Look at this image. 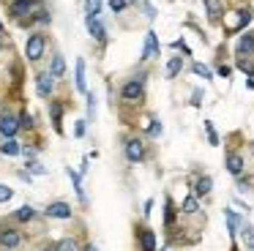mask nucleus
Wrapping results in <instances>:
<instances>
[{
	"label": "nucleus",
	"mask_w": 254,
	"mask_h": 251,
	"mask_svg": "<svg viewBox=\"0 0 254 251\" xmlns=\"http://www.w3.org/2000/svg\"><path fill=\"white\" fill-rule=\"evenodd\" d=\"M126 158L131 164H139V161H145V156H148V150H145V142L139 139V136H128L126 139Z\"/></svg>",
	"instance_id": "20e7f679"
},
{
	"label": "nucleus",
	"mask_w": 254,
	"mask_h": 251,
	"mask_svg": "<svg viewBox=\"0 0 254 251\" xmlns=\"http://www.w3.org/2000/svg\"><path fill=\"white\" fill-rule=\"evenodd\" d=\"M235 14H238V22H235V33H238V30H243V27H246L249 22L254 19V11H252V8H243V11H235Z\"/></svg>",
	"instance_id": "5701e85b"
},
{
	"label": "nucleus",
	"mask_w": 254,
	"mask_h": 251,
	"mask_svg": "<svg viewBox=\"0 0 254 251\" xmlns=\"http://www.w3.org/2000/svg\"><path fill=\"white\" fill-rule=\"evenodd\" d=\"M0 246L6 251L17 249V246H22V235H19L17 229H3V232H0Z\"/></svg>",
	"instance_id": "9d476101"
},
{
	"label": "nucleus",
	"mask_w": 254,
	"mask_h": 251,
	"mask_svg": "<svg viewBox=\"0 0 254 251\" xmlns=\"http://www.w3.org/2000/svg\"><path fill=\"white\" fill-rule=\"evenodd\" d=\"M224 167H227V172H230L232 178H238V175H243V172H246V158H243L241 153H227Z\"/></svg>",
	"instance_id": "6e6552de"
},
{
	"label": "nucleus",
	"mask_w": 254,
	"mask_h": 251,
	"mask_svg": "<svg viewBox=\"0 0 254 251\" xmlns=\"http://www.w3.org/2000/svg\"><path fill=\"white\" fill-rule=\"evenodd\" d=\"M164 224H167V227H172V224H175V207H172L170 196H167V202H164Z\"/></svg>",
	"instance_id": "c85d7f7f"
},
{
	"label": "nucleus",
	"mask_w": 254,
	"mask_h": 251,
	"mask_svg": "<svg viewBox=\"0 0 254 251\" xmlns=\"http://www.w3.org/2000/svg\"><path fill=\"white\" fill-rule=\"evenodd\" d=\"M88 251H96V246H88Z\"/></svg>",
	"instance_id": "09e8293b"
},
{
	"label": "nucleus",
	"mask_w": 254,
	"mask_h": 251,
	"mask_svg": "<svg viewBox=\"0 0 254 251\" xmlns=\"http://www.w3.org/2000/svg\"><path fill=\"white\" fill-rule=\"evenodd\" d=\"M0 36H3V22H0Z\"/></svg>",
	"instance_id": "8fccbe9b"
},
{
	"label": "nucleus",
	"mask_w": 254,
	"mask_h": 251,
	"mask_svg": "<svg viewBox=\"0 0 254 251\" xmlns=\"http://www.w3.org/2000/svg\"><path fill=\"white\" fill-rule=\"evenodd\" d=\"M246 85H249V90H254V76H249V82H246Z\"/></svg>",
	"instance_id": "49530a36"
},
{
	"label": "nucleus",
	"mask_w": 254,
	"mask_h": 251,
	"mask_svg": "<svg viewBox=\"0 0 254 251\" xmlns=\"http://www.w3.org/2000/svg\"><path fill=\"white\" fill-rule=\"evenodd\" d=\"M33 22H39V25H50V22H52L50 11H47V8H39V11L33 14Z\"/></svg>",
	"instance_id": "c756f323"
},
{
	"label": "nucleus",
	"mask_w": 254,
	"mask_h": 251,
	"mask_svg": "<svg viewBox=\"0 0 254 251\" xmlns=\"http://www.w3.org/2000/svg\"><path fill=\"white\" fill-rule=\"evenodd\" d=\"M93 115H96V93L88 90V118L93 120Z\"/></svg>",
	"instance_id": "72a5a7b5"
},
{
	"label": "nucleus",
	"mask_w": 254,
	"mask_h": 251,
	"mask_svg": "<svg viewBox=\"0 0 254 251\" xmlns=\"http://www.w3.org/2000/svg\"><path fill=\"white\" fill-rule=\"evenodd\" d=\"M238 191H249V188H254V178H246V175H238Z\"/></svg>",
	"instance_id": "7c9ffc66"
},
{
	"label": "nucleus",
	"mask_w": 254,
	"mask_h": 251,
	"mask_svg": "<svg viewBox=\"0 0 254 251\" xmlns=\"http://www.w3.org/2000/svg\"><path fill=\"white\" fill-rule=\"evenodd\" d=\"M199 101H202V87H197L191 93V107H199Z\"/></svg>",
	"instance_id": "a19ab883"
},
{
	"label": "nucleus",
	"mask_w": 254,
	"mask_h": 251,
	"mask_svg": "<svg viewBox=\"0 0 254 251\" xmlns=\"http://www.w3.org/2000/svg\"><path fill=\"white\" fill-rule=\"evenodd\" d=\"M85 120H77V128H74V136H85Z\"/></svg>",
	"instance_id": "79ce46f5"
},
{
	"label": "nucleus",
	"mask_w": 254,
	"mask_h": 251,
	"mask_svg": "<svg viewBox=\"0 0 254 251\" xmlns=\"http://www.w3.org/2000/svg\"><path fill=\"white\" fill-rule=\"evenodd\" d=\"M216 71H219L221 76H230V74H232V68H230V65H224V63H219V65H216Z\"/></svg>",
	"instance_id": "c03bdc74"
},
{
	"label": "nucleus",
	"mask_w": 254,
	"mask_h": 251,
	"mask_svg": "<svg viewBox=\"0 0 254 251\" xmlns=\"http://www.w3.org/2000/svg\"><path fill=\"white\" fill-rule=\"evenodd\" d=\"M139 5H142V11H145V16H148V19H156V8L148 3V0H142Z\"/></svg>",
	"instance_id": "4c0bfd02"
},
{
	"label": "nucleus",
	"mask_w": 254,
	"mask_h": 251,
	"mask_svg": "<svg viewBox=\"0 0 254 251\" xmlns=\"http://www.w3.org/2000/svg\"><path fill=\"white\" fill-rule=\"evenodd\" d=\"M50 74L55 76V79H61V76H66V60H63V55H52L50 60Z\"/></svg>",
	"instance_id": "f3484780"
},
{
	"label": "nucleus",
	"mask_w": 254,
	"mask_h": 251,
	"mask_svg": "<svg viewBox=\"0 0 254 251\" xmlns=\"http://www.w3.org/2000/svg\"><path fill=\"white\" fill-rule=\"evenodd\" d=\"M19 126H22V128H33V118H30L28 112H22L19 115Z\"/></svg>",
	"instance_id": "ea45409f"
},
{
	"label": "nucleus",
	"mask_w": 254,
	"mask_h": 251,
	"mask_svg": "<svg viewBox=\"0 0 254 251\" xmlns=\"http://www.w3.org/2000/svg\"><path fill=\"white\" fill-rule=\"evenodd\" d=\"M63 107H66L63 101H52V104H50V115H52V123H55V131H63V126H61Z\"/></svg>",
	"instance_id": "aec40b11"
},
{
	"label": "nucleus",
	"mask_w": 254,
	"mask_h": 251,
	"mask_svg": "<svg viewBox=\"0 0 254 251\" xmlns=\"http://www.w3.org/2000/svg\"><path fill=\"white\" fill-rule=\"evenodd\" d=\"M55 251H79V243L74 238H63L55 243Z\"/></svg>",
	"instance_id": "bb28decb"
},
{
	"label": "nucleus",
	"mask_w": 254,
	"mask_h": 251,
	"mask_svg": "<svg viewBox=\"0 0 254 251\" xmlns=\"http://www.w3.org/2000/svg\"><path fill=\"white\" fill-rule=\"evenodd\" d=\"M202 3H205V11H208V19L213 22V25L221 22V5L216 3V0H202Z\"/></svg>",
	"instance_id": "6ab92c4d"
},
{
	"label": "nucleus",
	"mask_w": 254,
	"mask_h": 251,
	"mask_svg": "<svg viewBox=\"0 0 254 251\" xmlns=\"http://www.w3.org/2000/svg\"><path fill=\"white\" fill-rule=\"evenodd\" d=\"M241 238L246 240L249 251H254V227H252V224H246V221H243V227H241Z\"/></svg>",
	"instance_id": "a878e982"
},
{
	"label": "nucleus",
	"mask_w": 254,
	"mask_h": 251,
	"mask_svg": "<svg viewBox=\"0 0 254 251\" xmlns=\"http://www.w3.org/2000/svg\"><path fill=\"white\" fill-rule=\"evenodd\" d=\"M44 213L50 218H71V205L68 202H50Z\"/></svg>",
	"instance_id": "9b49d317"
},
{
	"label": "nucleus",
	"mask_w": 254,
	"mask_h": 251,
	"mask_svg": "<svg viewBox=\"0 0 254 251\" xmlns=\"http://www.w3.org/2000/svg\"><path fill=\"white\" fill-rule=\"evenodd\" d=\"M44 52H47L44 33H33V36H28V41H25V58H28L30 63H39V60L44 58Z\"/></svg>",
	"instance_id": "7ed1b4c3"
},
{
	"label": "nucleus",
	"mask_w": 254,
	"mask_h": 251,
	"mask_svg": "<svg viewBox=\"0 0 254 251\" xmlns=\"http://www.w3.org/2000/svg\"><path fill=\"white\" fill-rule=\"evenodd\" d=\"M33 216H36V210L30 205H22V207H17L14 210V218H17L19 224H25V221H33Z\"/></svg>",
	"instance_id": "4be33fe9"
},
{
	"label": "nucleus",
	"mask_w": 254,
	"mask_h": 251,
	"mask_svg": "<svg viewBox=\"0 0 254 251\" xmlns=\"http://www.w3.org/2000/svg\"><path fill=\"white\" fill-rule=\"evenodd\" d=\"M205 131H208V142H210V145H219V134H216V128H213L210 120H205Z\"/></svg>",
	"instance_id": "2f4dec72"
},
{
	"label": "nucleus",
	"mask_w": 254,
	"mask_h": 251,
	"mask_svg": "<svg viewBox=\"0 0 254 251\" xmlns=\"http://www.w3.org/2000/svg\"><path fill=\"white\" fill-rule=\"evenodd\" d=\"M39 8H41V0H11V3H8V14H11L22 27L33 25V14Z\"/></svg>",
	"instance_id": "f257e3e1"
},
{
	"label": "nucleus",
	"mask_w": 254,
	"mask_h": 251,
	"mask_svg": "<svg viewBox=\"0 0 254 251\" xmlns=\"http://www.w3.org/2000/svg\"><path fill=\"white\" fill-rule=\"evenodd\" d=\"M101 0H85V19H93V16L101 14Z\"/></svg>",
	"instance_id": "393cba45"
},
{
	"label": "nucleus",
	"mask_w": 254,
	"mask_h": 251,
	"mask_svg": "<svg viewBox=\"0 0 254 251\" xmlns=\"http://www.w3.org/2000/svg\"><path fill=\"white\" fill-rule=\"evenodd\" d=\"M0 49H3V36H0Z\"/></svg>",
	"instance_id": "3c124183"
},
{
	"label": "nucleus",
	"mask_w": 254,
	"mask_h": 251,
	"mask_svg": "<svg viewBox=\"0 0 254 251\" xmlns=\"http://www.w3.org/2000/svg\"><path fill=\"white\" fill-rule=\"evenodd\" d=\"M126 5H128V0H110V8L115 11V14H121V11L126 8Z\"/></svg>",
	"instance_id": "e433bc0d"
},
{
	"label": "nucleus",
	"mask_w": 254,
	"mask_h": 251,
	"mask_svg": "<svg viewBox=\"0 0 254 251\" xmlns=\"http://www.w3.org/2000/svg\"><path fill=\"white\" fill-rule=\"evenodd\" d=\"M36 93H39L41 98H50L52 93H55V76H52L50 71H39V74H36Z\"/></svg>",
	"instance_id": "423d86ee"
},
{
	"label": "nucleus",
	"mask_w": 254,
	"mask_h": 251,
	"mask_svg": "<svg viewBox=\"0 0 254 251\" xmlns=\"http://www.w3.org/2000/svg\"><path fill=\"white\" fill-rule=\"evenodd\" d=\"M19 180H25V183H30V180H33V175H30V172H19Z\"/></svg>",
	"instance_id": "a18cd8bd"
},
{
	"label": "nucleus",
	"mask_w": 254,
	"mask_h": 251,
	"mask_svg": "<svg viewBox=\"0 0 254 251\" xmlns=\"http://www.w3.org/2000/svg\"><path fill=\"white\" fill-rule=\"evenodd\" d=\"M159 36H156V30H148L145 33V47H142V55H139V63H148L153 55H159Z\"/></svg>",
	"instance_id": "0eeeda50"
},
{
	"label": "nucleus",
	"mask_w": 254,
	"mask_h": 251,
	"mask_svg": "<svg viewBox=\"0 0 254 251\" xmlns=\"http://www.w3.org/2000/svg\"><path fill=\"white\" fill-rule=\"evenodd\" d=\"M19 128H22V126H19V118H17V115L0 112V136H3V139H14Z\"/></svg>",
	"instance_id": "39448f33"
},
{
	"label": "nucleus",
	"mask_w": 254,
	"mask_h": 251,
	"mask_svg": "<svg viewBox=\"0 0 254 251\" xmlns=\"http://www.w3.org/2000/svg\"><path fill=\"white\" fill-rule=\"evenodd\" d=\"M210 188H213V178H210V175H199V178L194 180V191H191V194L194 196H208Z\"/></svg>",
	"instance_id": "2eb2a0df"
},
{
	"label": "nucleus",
	"mask_w": 254,
	"mask_h": 251,
	"mask_svg": "<svg viewBox=\"0 0 254 251\" xmlns=\"http://www.w3.org/2000/svg\"><path fill=\"white\" fill-rule=\"evenodd\" d=\"M0 153H3V156H19V153H22V145H17L14 139H6V142H0Z\"/></svg>",
	"instance_id": "b1692460"
},
{
	"label": "nucleus",
	"mask_w": 254,
	"mask_h": 251,
	"mask_svg": "<svg viewBox=\"0 0 254 251\" xmlns=\"http://www.w3.org/2000/svg\"><path fill=\"white\" fill-rule=\"evenodd\" d=\"M181 71H183V58H178V55H175V58L167 60V71H164L167 79H175V76L181 74Z\"/></svg>",
	"instance_id": "a211bd4d"
},
{
	"label": "nucleus",
	"mask_w": 254,
	"mask_h": 251,
	"mask_svg": "<svg viewBox=\"0 0 254 251\" xmlns=\"http://www.w3.org/2000/svg\"><path fill=\"white\" fill-rule=\"evenodd\" d=\"M121 98L126 104H139V101H142V98H145V74H137V76H131V79L123 82Z\"/></svg>",
	"instance_id": "f03ea898"
},
{
	"label": "nucleus",
	"mask_w": 254,
	"mask_h": 251,
	"mask_svg": "<svg viewBox=\"0 0 254 251\" xmlns=\"http://www.w3.org/2000/svg\"><path fill=\"white\" fill-rule=\"evenodd\" d=\"M137 240H139V249L142 251H156V232L153 229H139L137 232Z\"/></svg>",
	"instance_id": "4468645a"
},
{
	"label": "nucleus",
	"mask_w": 254,
	"mask_h": 251,
	"mask_svg": "<svg viewBox=\"0 0 254 251\" xmlns=\"http://www.w3.org/2000/svg\"><path fill=\"white\" fill-rule=\"evenodd\" d=\"M150 213H153V199H145V207H142V216L148 218Z\"/></svg>",
	"instance_id": "37998d69"
},
{
	"label": "nucleus",
	"mask_w": 254,
	"mask_h": 251,
	"mask_svg": "<svg viewBox=\"0 0 254 251\" xmlns=\"http://www.w3.org/2000/svg\"><path fill=\"white\" fill-rule=\"evenodd\" d=\"M238 68H241V71H246V74H249V76H254V65H252V63H249V60H243V58H238Z\"/></svg>",
	"instance_id": "c9c22d12"
},
{
	"label": "nucleus",
	"mask_w": 254,
	"mask_h": 251,
	"mask_svg": "<svg viewBox=\"0 0 254 251\" xmlns=\"http://www.w3.org/2000/svg\"><path fill=\"white\" fill-rule=\"evenodd\" d=\"M224 218H227V229H230V238L235 240V238H238V227H243L241 213L232 210V207H227V210H224Z\"/></svg>",
	"instance_id": "ddd939ff"
},
{
	"label": "nucleus",
	"mask_w": 254,
	"mask_h": 251,
	"mask_svg": "<svg viewBox=\"0 0 254 251\" xmlns=\"http://www.w3.org/2000/svg\"><path fill=\"white\" fill-rule=\"evenodd\" d=\"M181 210L186 213V216H194V213H199V196H194V194H189L186 199H183V205H181Z\"/></svg>",
	"instance_id": "412c9836"
},
{
	"label": "nucleus",
	"mask_w": 254,
	"mask_h": 251,
	"mask_svg": "<svg viewBox=\"0 0 254 251\" xmlns=\"http://www.w3.org/2000/svg\"><path fill=\"white\" fill-rule=\"evenodd\" d=\"M74 79H77V90L82 96H88V82H85V60L77 58V65H74Z\"/></svg>",
	"instance_id": "dca6fc26"
},
{
	"label": "nucleus",
	"mask_w": 254,
	"mask_h": 251,
	"mask_svg": "<svg viewBox=\"0 0 254 251\" xmlns=\"http://www.w3.org/2000/svg\"><path fill=\"white\" fill-rule=\"evenodd\" d=\"M85 25H88V33H90V36H93L96 41L101 44V47H104V44H107V30H104V25H101L99 16H93V19H85Z\"/></svg>",
	"instance_id": "f8f14e48"
},
{
	"label": "nucleus",
	"mask_w": 254,
	"mask_h": 251,
	"mask_svg": "<svg viewBox=\"0 0 254 251\" xmlns=\"http://www.w3.org/2000/svg\"><path fill=\"white\" fill-rule=\"evenodd\" d=\"M191 71H194L197 76H202L205 82H210V79H213V71H210L205 63H191Z\"/></svg>",
	"instance_id": "cd10ccee"
},
{
	"label": "nucleus",
	"mask_w": 254,
	"mask_h": 251,
	"mask_svg": "<svg viewBox=\"0 0 254 251\" xmlns=\"http://www.w3.org/2000/svg\"><path fill=\"white\" fill-rule=\"evenodd\" d=\"M148 134L150 136H161V120H150V123H148Z\"/></svg>",
	"instance_id": "473e14b6"
},
{
	"label": "nucleus",
	"mask_w": 254,
	"mask_h": 251,
	"mask_svg": "<svg viewBox=\"0 0 254 251\" xmlns=\"http://www.w3.org/2000/svg\"><path fill=\"white\" fill-rule=\"evenodd\" d=\"M128 3H131V5H137V3H142V0H128Z\"/></svg>",
	"instance_id": "de8ad7c7"
},
{
	"label": "nucleus",
	"mask_w": 254,
	"mask_h": 251,
	"mask_svg": "<svg viewBox=\"0 0 254 251\" xmlns=\"http://www.w3.org/2000/svg\"><path fill=\"white\" fill-rule=\"evenodd\" d=\"M11 196H14V191L8 188V186H3V183H0V202H8Z\"/></svg>",
	"instance_id": "58836bf2"
},
{
	"label": "nucleus",
	"mask_w": 254,
	"mask_h": 251,
	"mask_svg": "<svg viewBox=\"0 0 254 251\" xmlns=\"http://www.w3.org/2000/svg\"><path fill=\"white\" fill-rule=\"evenodd\" d=\"M28 169H30V175H47L44 164H39V161H30V164H28Z\"/></svg>",
	"instance_id": "f704fd0d"
},
{
	"label": "nucleus",
	"mask_w": 254,
	"mask_h": 251,
	"mask_svg": "<svg viewBox=\"0 0 254 251\" xmlns=\"http://www.w3.org/2000/svg\"><path fill=\"white\" fill-rule=\"evenodd\" d=\"M235 52H238V58H252L254 55V30L241 33V38L235 44Z\"/></svg>",
	"instance_id": "1a4fd4ad"
}]
</instances>
